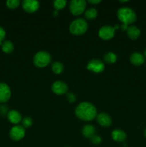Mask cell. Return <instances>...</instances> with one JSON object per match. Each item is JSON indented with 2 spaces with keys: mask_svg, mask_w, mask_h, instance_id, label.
<instances>
[{
  "mask_svg": "<svg viewBox=\"0 0 146 147\" xmlns=\"http://www.w3.org/2000/svg\"><path fill=\"white\" fill-rule=\"evenodd\" d=\"M127 36L130 37L131 40H136L140 34V30L136 26H130L128 27L127 30Z\"/></svg>",
  "mask_w": 146,
  "mask_h": 147,
  "instance_id": "obj_16",
  "label": "cell"
},
{
  "mask_svg": "<svg viewBox=\"0 0 146 147\" xmlns=\"http://www.w3.org/2000/svg\"><path fill=\"white\" fill-rule=\"evenodd\" d=\"M130 60L132 64L134 65H141L144 63L145 57L141 53L135 52L130 55Z\"/></svg>",
  "mask_w": 146,
  "mask_h": 147,
  "instance_id": "obj_13",
  "label": "cell"
},
{
  "mask_svg": "<svg viewBox=\"0 0 146 147\" xmlns=\"http://www.w3.org/2000/svg\"><path fill=\"white\" fill-rule=\"evenodd\" d=\"M6 36V32L4 30V28L0 27V45H2V41L4 40Z\"/></svg>",
  "mask_w": 146,
  "mask_h": 147,
  "instance_id": "obj_27",
  "label": "cell"
},
{
  "mask_svg": "<svg viewBox=\"0 0 146 147\" xmlns=\"http://www.w3.org/2000/svg\"><path fill=\"white\" fill-rule=\"evenodd\" d=\"M11 90L8 85L4 83H0V103H6L11 97Z\"/></svg>",
  "mask_w": 146,
  "mask_h": 147,
  "instance_id": "obj_9",
  "label": "cell"
},
{
  "mask_svg": "<svg viewBox=\"0 0 146 147\" xmlns=\"http://www.w3.org/2000/svg\"><path fill=\"white\" fill-rule=\"evenodd\" d=\"M127 1H128V0H125V1H120V2H127Z\"/></svg>",
  "mask_w": 146,
  "mask_h": 147,
  "instance_id": "obj_31",
  "label": "cell"
},
{
  "mask_svg": "<svg viewBox=\"0 0 146 147\" xmlns=\"http://www.w3.org/2000/svg\"><path fill=\"white\" fill-rule=\"evenodd\" d=\"M25 135L24 128L21 126H15L11 129L9 131V136L12 140L19 141L24 138Z\"/></svg>",
  "mask_w": 146,
  "mask_h": 147,
  "instance_id": "obj_8",
  "label": "cell"
},
{
  "mask_svg": "<svg viewBox=\"0 0 146 147\" xmlns=\"http://www.w3.org/2000/svg\"><path fill=\"white\" fill-rule=\"evenodd\" d=\"M22 126L24 128H29L32 125V119L30 117H25L22 119Z\"/></svg>",
  "mask_w": 146,
  "mask_h": 147,
  "instance_id": "obj_24",
  "label": "cell"
},
{
  "mask_svg": "<svg viewBox=\"0 0 146 147\" xmlns=\"http://www.w3.org/2000/svg\"><path fill=\"white\" fill-rule=\"evenodd\" d=\"M127 28H128V27H127V25H126V24H123L121 25V29L123 30H127Z\"/></svg>",
  "mask_w": 146,
  "mask_h": 147,
  "instance_id": "obj_29",
  "label": "cell"
},
{
  "mask_svg": "<svg viewBox=\"0 0 146 147\" xmlns=\"http://www.w3.org/2000/svg\"><path fill=\"white\" fill-rule=\"evenodd\" d=\"M52 14H53V16H54V17H57V16L59 14V11H57V10H55V11H53Z\"/></svg>",
  "mask_w": 146,
  "mask_h": 147,
  "instance_id": "obj_30",
  "label": "cell"
},
{
  "mask_svg": "<svg viewBox=\"0 0 146 147\" xmlns=\"http://www.w3.org/2000/svg\"><path fill=\"white\" fill-rule=\"evenodd\" d=\"M144 135H145V136L146 137V129H145V131H144Z\"/></svg>",
  "mask_w": 146,
  "mask_h": 147,
  "instance_id": "obj_32",
  "label": "cell"
},
{
  "mask_svg": "<svg viewBox=\"0 0 146 147\" xmlns=\"http://www.w3.org/2000/svg\"><path fill=\"white\" fill-rule=\"evenodd\" d=\"M7 117H8L9 121L11 123H14V124H17V123H19L21 121V114H20L19 112H18L17 111L15 110L10 111L8 113Z\"/></svg>",
  "mask_w": 146,
  "mask_h": 147,
  "instance_id": "obj_15",
  "label": "cell"
},
{
  "mask_svg": "<svg viewBox=\"0 0 146 147\" xmlns=\"http://www.w3.org/2000/svg\"><path fill=\"white\" fill-rule=\"evenodd\" d=\"M20 1L19 0H8L7 1V6L9 9H14L17 8L19 6Z\"/></svg>",
  "mask_w": 146,
  "mask_h": 147,
  "instance_id": "obj_23",
  "label": "cell"
},
{
  "mask_svg": "<svg viewBox=\"0 0 146 147\" xmlns=\"http://www.w3.org/2000/svg\"><path fill=\"white\" fill-rule=\"evenodd\" d=\"M88 28V24L86 20L82 18H78L72 22L70 25V31L74 35L83 34Z\"/></svg>",
  "mask_w": 146,
  "mask_h": 147,
  "instance_id": "obj_3",
  "label": "cell"
},
{
  "mask_svg": "<svg viewBox=\"0 0 146 147\" xmlns=\"http://www.w3.org/2000/svg\"><path fill=\"white\" fill-rule=\"evenodd\" d=\"M97 122L104 127H109L112 124V119L110 115L106 113H100L97 116Z\"/></svg>",
  "mask_w": 146,
  "mask_h": 147,
  "instance_id": "obj_12",
  "label": "cell"
},
{
  "mask_svg": "<svg viewBox=\"0 0 146 147\" xmlns=\"http://www.w3.org/2000/svg\"><path fill=\"white\" fill-rule=\"evenodd\" d=\"M67 99L70 103H72L74 102H75L76 100V96L73 93H71V92H69V93H67Z\"/></svg>",
  "mask_w": 146,
  "mask_h": 147,
  "instance_id": "obj_26",
  "label": "cell"
},
{
  "mask_svg": "<svg viewBox=\"0 0 146 147\" xmlns=\"http://www.w3.org/2000/svg\"><path fill=\"white\" fill-rule=\"evenodd\" d=\"M117 18L123 24L128 25L135 22L137 20V15L133 9L130 7H121L117 10Z\"/></svg>",
  "mask_w": 146,
  "mask_h": 147,
  "instance_id": "obj_2",
  "label": "cell"
},
{
  "mask_svg": "<svg viewBox=\"0 0 146 147\" xmlns=\"http://www.w3.org/2000/svg\"><path fill=\"white\" fill-rule=\"evenodd\" d=\"M52 90L55 94L62 95L67 93L68 90V86L63 81H56L52 86Z\"/></svg>",
  "mask_w": 146,
  "mask_h": 147,
  "instance_id": "obj_11",
  "label": "cell"
},
{
  "mask_svg": "<svg viewBox=\"0 0 146 147\" xmlns=\"http://www.w3.org/2000/svg\"><path fill=\"white\" fill-rule=\"evenodd\" d=\"M115 32V30L114 27L110 25H104L100 29L98 34L100 38L104 40H108L114 37Z\"/></svg>",
  "mask_w": 146,
  "mask_h": 147,
  "instance_id": "obj_7",
  "label": "cell"
},
{
  "mask_svg": "<svg viewBox=\"0 0 146 147\" xmlns=\"http://www.w3.org/2000/svg\"><path fill=\"white\" fill-rule=\"evenodd\" d=\"M88 2L90 3V4H99V3L101 2V1H100V0H89Z\"/></svg>",
  "mask_w": 146,
  "mask_h": 147,
  "instance_id": "obj_28",
  "label": "cell"
},
{
  "mask_svg": "<svg viewBox=\"0 0 146 147\" xmlns=\"http://www.w3.org/2000/svg\"><path fill=\"white\" fill-rule=\"evenodd\" d=\"M90 140H91L92 143L93 144L97 145V144H100L101 143L102 139L101 138H100V136H98V135H94L92 137H91Z\"/></svg>",
  "mask_w": 146,
  "mask_h": 147,
  "instance_id": "obj_25",
  "label": "cell"
},
{
  "mask_svg": "<svg viewBox=\"0 0 146 147\" xmlns=\"http://www.w3.org/2000/svg\"><path fill=\"white\" fill-rule=\"evenodd\" d=\"M84 16L88 20H94L97 16V11L94 8H90L87 9L84 13Z\"/></svg>",
  "mask_w": 146,
  "mask_h": 147,
  "instance_id": "obj_21",
  "label": "cell"
},
{
  "mask_svg": "<svg viewBox=\"0 0 146 147\" xmlns=\"http://www.w3.org/2000/svg\"><path fill=\"white\" fill-rule=\"evenodd\" d=\"M82 135L85 138L91 139L95 133V128L92 125H85L82 128Z\"/></svg>",
  "mask_w": 146,
  "mask_h": 147,
  "instance_id": "obj_17",
  "label": "cell"
},
{
  "mask_svg": "<svg viewBox=\"0 0 146 147\" xmlns=\"http://www.w3.org/2000/svg\"><path fill=\"white\" fill-rule=\"evenodd\" d=\"M53 4H54V7L55 8V9L58 11L59 9H62L65 7L67 1H65V0H55Z\"/></svg>",
  "mask_w": 146,
  "mask_h": 147,
  "instance_id": "obj_22",
  "label": "cell"
},
{
  "mask_svg": "<svg viewBox=\"0 0 146 147\" xmlns=\"http://www.w3.org/2000/svg\"><path fill=\"white\" fill-rule=\"evenodd\" d=\"M2 51L5 53H11L14 50V45L9 40H6L1 45Z\"/></svg>",
  "mask_w": 146,
  "mask_h": 147,
  "instance_id": "obj_18",
  "label": "cell"
},
{
  "mask_svg": "<svg viewBox=\"0 0 146 147\" xmlns=\"http://www.w3.org/2000/svg\"><path fill=\"white\" fill-rule=\"evenodd\" d=\"M52 70L55 74H60L64 70V65L60 62H54L52 65Z\"/></svg>",
  "mask_w": 146,
  "mask_h": 147,
  "instance_id": "obj_19",
  "label": "cell"
},
{
  "mask_svg": "<svg viewBox=\"0 0 146 147\" xmlns=\"http://www.w3.org/2000/svg\"><path fill=\"white\" fill-rule=\"evenodd\" d=\"M104 64L98 59H92L89 61L87 65V70L93 72V73H99L102 72L104 70Z\"/></svg>",
  "mask_w": 146,
  "mask_h": 147,
  "instance_id": "obj_6",
  "label": "cell"
},
{
  "mask_svg": "<svg viewBox=\"0 0 146 147\" xmlns=\"http://www.w3.org/2000/svg\"><path fill=\"white\" fill-rule=\"evenodd\" d=\"M52 60L50 53L47 51H40L36 53L34 57V64L37 67H44L48 65Z\"/></svg>",
  "mask_w": 146,
  "mask_h": 147,
  "instance_id": "obj_4",
  "label": "cell"
},
{
  "mask_svg": "<svg viewBox=\"0 0 146 147\" xmlns=\"http://www.w3.org/2000/svg\"><path fill=\"white\" fill-rule=\"evenodd\" d=\"M40 7V3L36 0H24L22 1V8L28 13H33Z\"/></svg>",
  "mask_w": 146,
  "mask_h": 147,
  "instance_id": "obj_10",
  "label": "cell"
},
{
  "mask_svg": "<svg viewBox=\"0 0 146 147\" xmlns=\"http://www.w3.org/2000/svg\"><path fill=\"white\" fill-rule=\"evenodd\" d=\"M75 115L81 120L90 121L96 117L97 110L92 103L90 102H82L76 107Z\"/></svg>",
  "mask_w": 146,
  "mask_h": 147,
  "instance_id": "obj_1",
  "label": "cell"
},
{
  "mask_svg": "<svg viewBox=\"0 0 146 147\" xmlns=\"http://www.w3.org/2000/svg\"><path fill=\"white\" fill-rule=\"evenodd\" d=\"M86 7V1L84 0H72L70 3V10L74 15L81 14Z\"/></svg>",
  "mask_w": 146,
  "mask_h": 147,
  "instance_id": "obj_5",
  "label": "cell"
},
{
  "mask_svg": "<svg viewBox=\"0 0 146 147\" xmlns=\"http://www.w3.org/2000/svg\"><path fill=\"white\" fill-rule=\"evenodd\" d=\"M0 110H1V107H0Z\"/></svg>",
  "mask_w": 146,
  "mask_h": 147,
  "instance_id": "obj_34",
  "label": "cell"
},
{
  "mask_svg": "<svg viewBox=\"0 0 146 147\" xmlns=\"http://www.w3.org/2000/svg\"><path fill=\"white\" fill-rule=\"evenodd\" d=\"M145 56L146 57V49H145Z\"/></svg>",
  "mask_w": 146,
  "mask_h": 147,
  "instance_id": "obj_33",
  "label": "cell"
},
{
  "mask_svg": "<svg viewBox=\"0 0 146 147\" xmlns=\"http://www.w3.org/2000/svg\"><path fill=\"white\" fill-rule=\"evenodd\" d=\"M104 60L108 64H113L117 60V55L113 52H109L104 56Z\"/></svg>",
  "mask_w": 146,
  "mask_h": 147,
  "instance_id": "obj_20",
  "label": "cell"
},
{
  "mask_svg": "<svg viewBox=\"0 0 146 147\" xmlns=\"http://www.w3.org/2000/svg\"><path fill=\"white\" fill-rule=\"evenodd\" d=\"M112 138L117 142H123L127 138L125 132L121 129H115L112 132Z\"/></svg>",
  "mask_w": 146,
  "mask_h": 147,
  "instance_id": "obj_14",
  "label": "cell"
}]
</instances>
